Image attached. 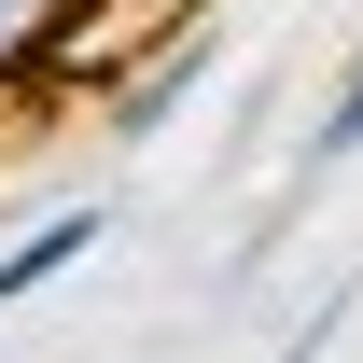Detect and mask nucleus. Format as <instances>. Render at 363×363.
I'll list each match as a JSON object with an SVG mask.
<instances>
[{
    "mask_svg": "<svg viewBox=\"0 0 363 363\" xmlns=\"http://www.w3.org/2000/svg\"><path fill=\"white\" fill-rule=\"evenodd\" d=\"M196 84H210V28H168V43H154L126 84H112V140H154L182 98H196Z\"/></svg>",
    "mask_w": 363,
    "mask_h": 363,
    "instance_id": "f257e3e1",
    "label": "nucleus"
},
{
    "mask_svg": "<svg viewBox=\"0 0 363 363\" xmlns=\"http://www.w3.org/2000/svg\"><path fill=\"white\" fill-rule=\"evenodd\" d=\"M98 238H112V210H43V224L0 252V308H14V294H43V279H70V266L98 252Z\"/></svg>",
    "mask_w": 363,
    "mask_h": 363,
    "instance_id": "f03ea898",
    "label": "nucleus"
},
{
    "mask_svg": "<svg viewBox=\"0 0 363 363\" xmlns=\"http://www.w3.org/2000/svg\"><path fill=\"white\" fill-rule=\"evenodd\" d=\"M70 28H84V0H0V84H56Z\"/></svg>",
    "mask_w": 363,
    "mask_h": 363,
    "instance_id": "7ed1b4c3",
    "label": "nucleus"
},
{
    "mask_svg": "<svg viewBox=\"0 0 363 363\" xmlns=\"http://www.w3.org/2000/svg\"><path fill=\"white\" fill-rule=\"evenodd\" d=\"M308 154L335 168V154H363V56L335 70V98H321V126H308Z\"/></svg>",
    "mask_w": 363,
    "mask_h": 363,
    "instance_id": "20e7f679",
    "label": "nucleus"
}]
</instances>
